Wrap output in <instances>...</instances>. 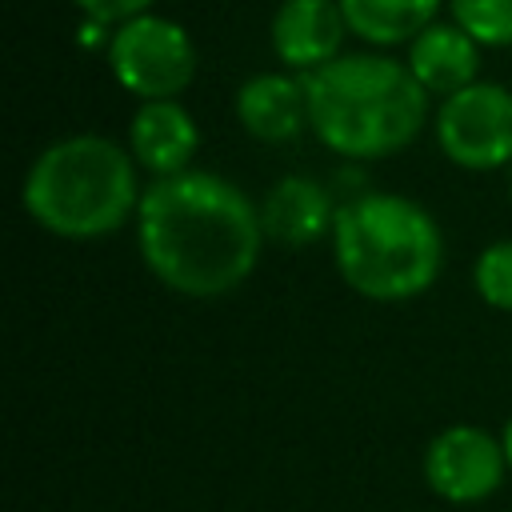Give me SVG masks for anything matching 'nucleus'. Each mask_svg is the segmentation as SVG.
<instances>
[{
	"label": "nucleus",
	"instance_id": "1",
	"mask_svg": "<svg viewBox=\"0 0 512 512\" xmlns=\"http://www.w3.org/2000/svg\"><path fill=\"white\" fill-rule=\"evenodd\" d=\"M136 244L144 268L164 288L212 300L256 272L264 252L260 204L204 168L160 176L140 196Z\"/></svg>",
	"mask_w": 512,
	"mask_h": 512
},
{
	"label": "nucleus",
	"instance_id": "2",
	"mask_svg": "<svg viewBox=\"0 0 512 512\" xmlns=\"http://www.w3.org/2000/svg\"><path fill=\"white\" fill-rule=\"evenodd\" d=\"M304 88L312 132L344 160L396 156L428 124V92L404 60L384 52H344L308 72Z\"/></svg>",
	"mask_w": 512,
	"mask_h": 512
},
{
	"label": "nucleus",
	"instance_id": "3",
	"mask_svg": "<svg viewBox=\"0 0 512 512\" xmlns=\"http://www.w3.org/2000/svg\"><path fill=\"white\" fill-rule=\"evenodd\" d=\"M140 164L128 144L76 132L52 140L24 172V212L60 240H100L136 220Z\"/></svg>",
	"mask_w": 512,
	"mask_h": 512
},
{
	"label": "nucleus",
	"instance_id": "4",
	"mask_svg": "<svg viewBox=\"0 0 512 512\" xmlns=\"http://www.w3.org/2000/svg\"><path fill=\"white\" fill-rule=\"evenodd\" d=\"M332 260L356 296L400 304L436 284L444 236L420 200L400 192H364L336 204Z\"/></svg>",
	"mask_w": 512,
	"mask_h": 512
},
{
	"label": "nucleus",
	"instance_id": "5",
	"mask_svg": "<svg viewBox=\"0 0 512 512\" xmlns=\"http://www.w3.org/2000/svg\"><path fill=\"white\" fill-rule=\"evenodd\" d=\"M108 68L124 92L140 104L176 100L196 80V44L188 28L168 16L144 12L120 24L108 40Z\"/></svg>",
	"mask_w": 512,
	"mask_h": 512
},
{
	"label": "nucleus",
	"instance_id": "6",
	"mask_svg": "<svg viewBox=\"0 0 512 512\" xmlns=\"http://www.w3.org/2000/svg\"><path fill=\"white\" fill-rule=\"evenodd\" d=\"M440 152L468 172L512 168V88L476 80L432 112Z\"/></svg>",
	"mask_w": 512,
	"mask_h": 512
},
{
	"label": "nucleus",
	"instance_id": "7",
	"mask_svg": "<svg viewBox=\"0 0 512 512\" xmlns=\"http://www.w3.org/2000/svg\"><path fill=\"white\" fill-rule=\"evenodd\" d=\"M508 476L500 436L480 424H448L424 448V480L448 504H480Z\"/></svg>",
	"mask_w": 512,
	"mask_h": 512
},
{
	"label": "nucleus",
	"instance_id": "8",
	"mask_svg": "<svg viewBox=\"0 0 512 512\" xmlns=\"http://www.w3.org/2000/svg\"><path fill=\"white\" fill-rule=\"evenodd\" d=\"M268 36H272L276 60L288 72L308 76L344 56L348 20L336 0H280V8L272 12Z\"/></svg>",
	"mask_w": 512,
	"mask_h": 512
},
{
	"label": "nucleus",
	"instance_id": "9",
	"mask_svg": "<svg viewBox=\"0 0 512 512\" xmlns=\"http://www.w3.org/2000/svg\"><path fill=\"white\" fill-rule=\"evenodd\" d=\"M236 120L260 144H288V140H296L304 128H312L304 76H296L288 68L248 76L240 84V92H236Z\"/></svg>",
	"mask_w": 512,
	"mask_h": 512
},
{
	"label": "nucleus",
	"instance_id": "10",
	"mask_svg": "<svg viewBox=\"0 0 512 512\" xmlns=\"http://www.w3.org/2000/svg\"><path fill=\"white\" fill-rule=\"evenodd\" d=\"M200 128L180 100H148L128 120V152L152 180L192 168Z\"/></svg>",
	"mask_w": 512,
	"mask_h": 512
},
{
	"label": "nucleus",
	"instance_id": "11",
	"mask_svg": "<svg viewBox=\"0 0 512 512\" xmlns=\"http://www.w3.org/2000/svg\"><path fill=\"white\" fill-rule=\"evenodd\" d=\"M332 220H336V204L324 192V184L312 176H280L260 200L264 240L284 248H308L324 232L332 236Z\"/></svg>",
	"mask_w": 512,
	"mask_h": 512
},
{
	"label": "nucleus",
	"instance_id": "12",
	"mask_svg": "<svg viewBox=\"0 0 512 512\" xmlns=\"http://www.w3.org/2000/svg\"><path fill=\"white\" fill-rule=\"evenodd\" d=\"M408 72L420 80L428 96H456L468 84L480 80V44L460 28V24H428L404 52Z\"/></svg>",
	"mask_w": 512,
	"mask_h": 512
},
{
	"label": "nucleus",
	"instance_id": "13",
	"mask_svg": "<svg viewBox=\"0 0 512 512\" xmlns=\"http://www.w3.org/2000/svg\"><path fill=\"white\" fill-rule=\"evenodd\" d=\"M348 32L372 48L412 44L428 24H436L444 0H336Z\"/></svg>",
	"mask_w": 512,
	"mask_h": 512
},
{
	"label": "nucleus",
	"instance_id": "14",
	"mask_svg": "<svg viewBox=\"0 0 512 512\" xmlns=\"http://www.w3.org/2000/svg\"><path fill=\"white\" fill-rule=\"evenodd\" d=\"M448 16L480 48H512V0H448Z\"/></svg>",
	"mask_w": 512,
	"mask_h": 512
},
{
	"label": "nucleus",
	"instance_id": "15",
	"mask_svg": "<svg viewBox=\"0 0 512 512\" xmlns=\"http://www.w3.org/2000/svg\"><path fill=\"white\" fill-rule=\"evenodd\" d=\"M472 284L480 300L496 312H512V240H492L472 264Z\"/></svg>",
	"mask_w": 512,
	"mask_h": 512
},
{
	"label": "nucleus",
	"instance_id": "16",
	"mask_svg": "<svg viewBox=\"0 0 512 512\" xmlns=\"http://www.w3.org/2000/svg\"><path fill=\"white\" fill-rule=\"evenodd\" d=\"M88 20H96V24H128V20H136V16H144V12H152V4L156 0H72Z\"/></svg>",
	"mask_w": 512,
	"mask_h": 512
},
{
	"label": "nucleus",
	"instance_id": "17",
	"mask_svg": "<svg viewBox=\"0 0 512 512\" xmlns=\"http://www.w3.org/2000/svg\"><path fill=\"white\" fill-rule=\"evenodd\" d=\"M500 444H504V456H508V472H512V416L504 420V428H500Z\"/></svg>",
	"mask_w": 512,
	"mask_h": 512
},
{
	"label": "nucleus",
	"instance_id": "18",
	"mask_svg": "<svg viewBox=\"0 0 512 512\" xmlns=\"http://www.w3.org/2000/svg\"><path fill=\"white\" fill-rule=\"evenodd\" d=\"M508 192H512V176H508Z\"/></svg>",
	"mask_w": 512,
	"mask_h": 512
},
{
	"label": "nucleus",
	"instance_id": "19",
	"mask_svg": "<svg viewBox=\"0 0 512 512\" xmlns=\"http://www.w3.org/2000/svg\"><path fill=\"white\" fill-rule=\"evenodd\" d=\"M508 88H512V84H508Z\"/></svg>",
	"mask_w": 512,
	"mask_h": 512
}]
</instances>
